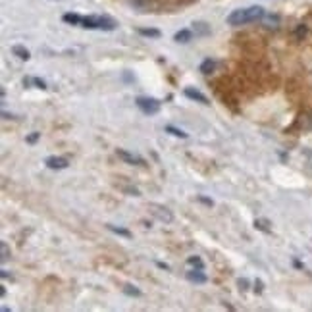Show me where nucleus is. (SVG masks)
I'll return each mask as SVG.
<instances>
[{
  "label": "nucleus",
  "instance_id": "obj_1",
  "mask_svg": "<svg viewBox=\"0 0 312 312\" xmlns=\"http://www.w3.org/2000/svg\"><path fill=\"white\" fill-rule=\"evenodd\" d=\"M81 27L85 29H102V31H114L116 22L108 16H85L81 20Z\"/></svg>",
  "mask_w": 312,
  "mask_h": 312
},
{
  "label": "nucleus",
  "instance_id": "obj_2",
  "mask_svg": "<svg viewBox=\"0 0 312 312\" xmlns=\"http://www.w3.org/2000/svg\"><path fill=\"white\" fill-rule=\"evenodd\" d=\"M135 104L139 106V110H141L143 114H149V116L158 114V110H160V102H158L156 98H149V96H139V98L135 100Z\"/></svg>",
  "mask_w": 312,
  "mask_h": 312
},
{
  "label": "nucleus",
  "instance_id": "obj_3",
  "mask_svg": "<svg viewBox=\"0 0 312 312\" xmlns=\"http://www.w3.org/2000/svg\"><path fill=\"white\" fill-rule=\"evenodd\" d=\"M227 23L237 27V25H245L247 23V14H245V8L243 10H233L229 16H227Z\"/></svg>",
  "mask_w": 312,
  "mask_h": 312
},
{
  "label": "nucleus",
  "instance_id": "obj_4",
  "mask_svg": "<svg viewBox=\"0 0 312 312\" xmlns=\"http://www.w3.org/2000/svg\"><path fill=\"white\" fill-rule=\"evenodd\" d=\"M116 155H118V158H122L124 162H127V164H135V166H145V160H143L141 156L133 155V153H127V151H124V149H118V151H116Z\"/></svg>",
  "mask_w": 312,
  "mask_h": 312
},
{
  "label": "nucleus",
  "instance_id": "obj_5",
  "mask_svg": "<svg viewBox=\"0 0 312 312\" xmlns=\"http://www.w3.org/2000/svg\"><path fill=\"white\" fill-rule=\"evenodd\" d=\"M245 14H247V23H254V22L264 20V8H262V6H250V8H245Z\"/></svg>",
  "mask_w": 312,
  "mask_h": 312
},
{
  "label": "nucleus",
  "instance_id": "obj_6",
  "mask_svg": "<svg viewBox=\"0 0 312 312\" xmlns=\"http://www.w3.org/2000/svg\"><path fill=\"white\" fill-rule=\"evenodd\" d=\"M45 164H46L50 170H64V168H67V160L62 158V156H48V158L45 160Z\"/></svg>",
  "mask_w": 312,
  "mask_h": 312
},
{
  "label": "nucleus",
  "instance_id": "obj_7",
  "mask_svg": "<svg viewBox=\"0 0 312 312\" xmlns=\"http://www.w3.org/2000/svg\"><path fill=\"white\" fill-rule=\"evenodd\" d=\"M153 212H155V216L158 220H162V222H166V223H170L172 220H174V216H172V212L168 210V208H164V206H158V204H153Z\"/></svg>",
  "mask_w": 312,
  "mask_h": 312
},
{
  "label": "nucleus",
  "instance_id": "obj_8",
  "mask_svg": "<svg viewBox=\"0 0 312 312\" xmlns=\"http://www.w3.org/2000/svg\"><path fill=\"white\" fill-rule=\"evenodd\" d=\"M187 280L191 281V283H206V281H208V278H206V274H204L202 270L195 268V270L187 272Z\"/></svg>",
  "mask_w": 312,
  "mask_h": 312
},
{
  "label": "nucleus",
  "instance_id": "obj_9",
  "mask_svg": "<svg viewBox=\"0 0 312 312\" xmlns=\"http://www.w3.org/2000/svg\"><path fill=\"white\" fill-rule=\"evenodd\" d=\"M185 96H187V98H191V100H197V102H201V104H210V102H208V98H206L204 94L201 93V91H197V89H191V87H187V89H185Z\"/></svg>",
  "mask_w": 312,
  "mask_h": 312
},
{
  "label": "nucleus",
  "instance_id": "obj_10",
  "mask_svg": "<svg viewBox=\"0 0 312 312\" xmlns=\"http://www.w3.org/2000/svg\"><path fill=\"white\" fill-rule=\"evenodd\" d=\"M193 31L199 37H206V35H210V25L204 23V22H195L193 23Z\"/></svg>",
  "mask_w": 312,
  "mask_h": 312
},
{
  "label": "nucleus",
  "instance_id": "obj_11",
  "mask_svg": "<svg viewBox=\"0 0 312 312\" xmlns=\"http://www.w3.org/2000/svg\"><path fill=\"white\" fill-rule=\"evenodd\" d=\"M176 43H189L191 39H193V31H189V29H181V31L176 33Z\"/></svg>",
  "mask_w": 312,
  "mask_h": 312
},
{
  "label": "nucleus",
  "instance_id": "obj_12",
  "mask_svg": "<svg viewBox=\"0 0 312 312\" xmlns=\"http://www.w3.org/2000/svg\"><path fill=\"white\" fill-rule=\"evenodd\" d=\"M139 31V35H143V37H151V39H158L162 33L158 31V29H155V27H139L137 29Z\"/></svg>",
  "mask_w": 312,
  "mask_h": 312
},
{
  "label": "nucleus",
  "instance_id": "obj_13",
  "mask_svg": "<svg viewBox=\"0 0 312 312\" xmlns=\"http://www.w3.org/2000/svg\"><path fill=\"white\" fill-rule=\"evenodd\" d=\"M12 52H14L18 58H22V60H29V50H27V48H23L22 45L12 46Z\"/></svg>",
  "mask_w": 312,
  "mask_h": 312
},
{
  "label": "nucleus",
  "instance_id": "obj_14",
  "mask_svg": "<svg viewBox=\"0 0 312 312\" xmlns=\"http://www.w3.org/2000/svg\"><path fill=\"white\" fill-rule=\"evenodd\" d=\"M62 20L66 22V23H71V25H77V23H81V16L79 14H64Z\"/></svg>",
  "mask_w": 312,
  "mask_h": 312
},
{
  "label": "nucleus",
  "instance_id": "obj_15",
  "mask_svg": "<svg viewBox=\"0 0 312 312\" xmlns=\"http://www.w3.org/2000/svg\"><path fill=\"white\" fill-rule=\"evenodd\" d=\"M214 67H216V62L210 60V58H206L204 62L201 64V71H202V73H210V71H214Z\"/></svg>",
  "mask_w": 312,
  "mask_h": 312
},
{
  "label": "nucleus",
  "instance_id": "obj_16",
  "mask_svg": "<svg viewBox=\"0 0 312 312\" xmlns=\"http://www.w3.org/2000/svg\"><path fill=\"white\" fill-rule=\"evenodd\" d=\"M187 264L193 266V268H199V270H204V262L199 258V256H189L187 258Z\"/></svg>",
  "mask_w": 312,
  "mask_h": 312
},
{
  "label": "nucleus",
  "instance_id": "obj_17",
  "mask_svg": "<svg viewBox=\"0 0 312 312\" xmlns=\"http://www.w3.org/2000/svg\"><path fill=\"white\" fill-rule=\"evenodd\" d=\"M166 131H168V133H172V135H176V137H181V139H185V137H187V133H185V131H181V129H178V127H174V125H166Z\"/></svg>",
  "mask_w": 312,
  "mask_h": 312
},
{
  "label": "nucleus",
  "instance_id": "obj_18",
  "mask_svg": "<svg viewBox=\"0 0 312 312\" xmlns=\"http://www.w3.org/2000/svg\"><path fill=\"white\" fill-rule=\"evenodd\" d=\"M108 229H110V231H114V233H118V235L131 237V231H129V229H124V227H116V225H110V223H108Z\"/></svg>",
  "mask_w": 312,
  "mask_h": 312
},
{
  "label": "nucleus",
  "instance_id": "obj_19",
  "mask_svg": "<svg viewBox=\"0 0 312 312\" xmlns=\"http://www.w3.org/2000/svg\"><path fill=\"white\" fill-rule=\"evenodd\" d=\"M124 293L125 295H131V297H139L141 295V291L137 287H133V285H124Z\"/></svg>",
  "mask_w": 312,
  "mask_h": 312
},
{
  "label": "nucleus",
  "instance_id": "obj_20",
  "mask_svg": "<svg viewBox=\"0 0 312 312\" xmlns=\"http://www.w3.org/2000/svg\"><path fill=\"white\" fill-rule=\"evenodd\" d=\"M254 225H256L258 229H262V231H270V227H268V222H266V220H256V222H254Z\"/></svg>",
  "mask_w": 312,
  "mask_h": 312
},
{
  "label": "nucleus",
  "instance_id": "obj_21",
  "mask_svg": "<svg viewBox=\"0 0 312 312\" xmlns=\"http://www.w3.org/2000/svg\"><path fill=\"white\" fill-rule=\"evenodd\" d=\"M307 31H309V29H307V25H299V27L295 29V35H297V39H303V37L307 35Z\"/></svg>",
  "mask_w": 312,
  "mask_h": 312
},
{
  "label": "nucleus",
  "instance_id": "obj_22",
  "mask_svg": "<svg viewBox=\"0 0 312 312\" xmlns=\"http://www.w3.org/2000/svg\"><path fill=\"white\" fill-rule=\"evenodd\" d=\"M31 83L35 85V87H39V89H46V83H45L43 79H39V77H35V79H31Z\"/></svg>",
  "mask_w": 312,
  "mask_h": 312
},
{
  "label": "nucleus",
  "instance_id": "obj_23",
  "mask_svg": "<svg viewBox=\"0 0 312 312\" xmlns=\"http://www.w3.org/2000/svg\"><path fill=\"white\" fill-rule=\"evenodd\" d=\"M278 22H280V18H278V16H270V18H268V27H276V25H278Z\"/></svg>",
  "mask_w": 312,
  "mask_h": 312
},
{
  "label": "nucleus",
  "instance_id": "obj_24",
  "mask_svg": "<svg viewBox=\"0 0 312 312\" xmlns=\"http://www.w3.org/2000/svg\"><path fill=\"white\" fill-rule=\"evenodd\" d=\"M0 250H2V260H6L8 256H10V252H8V245L2 241V245H0Z\"/></svg>",
  "mask_w": 312,
  "mask_h": 312
},
{
  "label": "nucleus",
  "instance_id": "obj_25",
  "mask_svg": "<svg viewBox=\"0 0 312 312\" xmlns=\"http://www.w3.org/2000/svg\"><path fill=\"white\" fill-rule=\"evenodd\" d=\"M237 285H239V289H243V291H245V289H247V285H249V281L243 278V280L237 281Z\"/></svg>",
  "mask_w": 312,
  "mask_h": 312
},
{
  "label": "nucleus",
  "instance_id": "obj_26",
  "mask_svg": "<svg viewBox=\"0 0 312 312\" xmlns=\"http://www.w3.org/2000/svg\"><path fill=\"white\" fill-rule=\"evenodd\" d=\"M254 291H256V293H262V281L260 280L254 281Z\"/></svg>",
  "mask_w": 312,
  "mask_h": 312
},
{
  "label": "nucleus",
  "instance_id": "obj_27",
  "mask_svg": "<svg viewBox=\"0 0 312 312\" xmlns=\"http://www.w3.org/2000/svg\"><path fill=\"white\" fill-rule=\"evenodd\" d=\"M39 135H41V133H31V135L27 137V143H35V141L39 139Z\"/></svg>",
  "mask_w": 312,
  "mask_h": 312
},
{
  "label": "nucleus",
  "instance_id": "obj_28",
  "mask_svg": "<svg viewBox=\"0 0 312 312\" xmlns=\"http://www.w3.org/2000/svg\"><path fill=\"white\" fill-rule=\"evenodd\" d=\"M199 201L204 202V204H208V206H212V201H208V199H204V197H199Z\"/></svg>",
  "mask_w": 312,
  "mask_h": 312
}]
</instances>
